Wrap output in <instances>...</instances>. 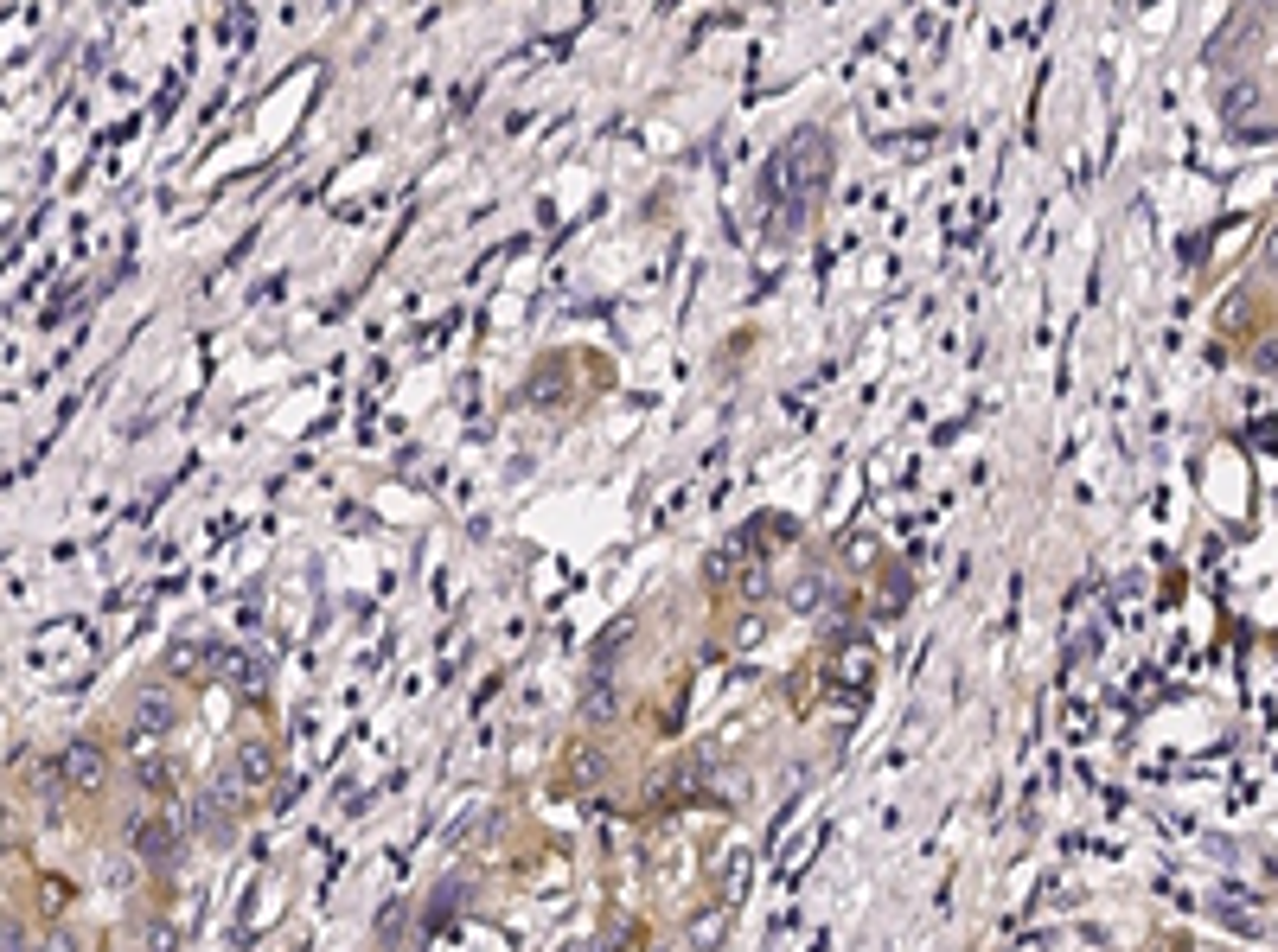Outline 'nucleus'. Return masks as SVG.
<instances>
[{
	"instance_id": "f257e3e1",
	"label": "nucleus",
	"mask_w": 1278,
	"mask_h": 952,
	"mask_svg": "<svg viewBox=\"0 0 1278 952\" xmlns=\"http://www.w3.org/2000/svg\"><path fill=\"white\" fill-rule=\"evenodd\" d=\"M173 723H180V697H173V684H141V690H134V703H128V729H134L141 742L167 736Z\"/></svg>"
},
{
	"instance_id": "f03ea898",
	"label": "nucleus",
	"mask_w": 1278,
	"mask_h": 952,
	"mask_svg": "<svg viewBox=\"0 0 1278 952\" xmlns=\"http://www.w3.org/2000/svg\"><path fill=\"white\" fill-rule=\"evenodd\" d=\"M103 767H109V760H103L97 742H84V736L64 742V754H58V780H64V786H77V793H97V786H103Z\"/></svg>"
},
{
	"instance_id": "7ed1b4c3",
	"label": "nucleus",
	"mask_w": 1278,
	"mask_h": 952,
	"mask_svg": "<svg viewBox=\"0 0 1278 952\" xmlns=\"http://www.w3.org/2000/svg\"><path fill=\"white\" fill-rule=\"evenodd\" d=\"M276 780V748H269L263 736L237 742V754H230V786H269Z\"/></svg>"
},
{
	"instance_id": "20e7f679",
	"label": "nucleus",
	"mask_w": 1278,
	"mask_h": 952,
	"mask_svg": "<svg viewBox=\"0 0 1278 952\" xmlns=\"http://www.w3.org/2000/svg\"><path fill=\"white\" fill-rule=\"evenodd\" d=\"M193 825H199V837H230V786H211V793H199L193 799Z\"/></svg>"
},
{
	"instance_id": "39448f33",
	"label": "nucleus",
	"mask_w": 1278,
	"mask_h": 952,
	"mask_svg": "<svg viewBox=\"0 0 1278 952\" xmlns=\"http://www.w3.org/2000/svg\"><path fill=\"white\" fill-rule=\"evenodd\" d=\"M173 844H180V832H173L167 819H134V850H141L147 863H167Z\"/></svg>"
},
{
	"instance_id": "423d86ee",
	"label": "nucleus",
	"mask_w": 1278,
	"mask_h": 952,
	"mask_svg": "<svg viewBox=\"0 0 1278 952\" xmlns=\"http://www.w3.org/2000/svg\"><path fill=\"white\" fill-rule=\"evenodd\" d=\"M614 710H620L614 677H607V672H589V684H582V716H589V723H607Z\"/></svg>"
},
{
	"instance_id": "0eeeda50",
	"label": "nucleus",
	"mask_w": 1278,
	"mask_h": 952,
	"mask_svg": "<svg viewBox=\"0 0 1278 952\" xmlns=\"http://www.w3.org/2000/svg\"><path fill=\"white\" fill-rule=\"evenodd\" d=\"M167 665H173L180 677H199V672H205V646H199V639H180V646L167 652Z\"/></svg>"
},
{
	"instance_id": "6e6552de",
	"label": "nucleus",
	"mask_w": 1278,
	"mask_h": 952,
	"mask_svg": "<svg viewBox=\"0 0 1278 952\" xmlns=\"http://www.w3.org/2000/svg\"><path fill=\"white\" fill-rule=\"evenodd\" d=\"M627 633H633V627H627V620H614V627H607V633H601V646H595V652H589V659H595V672H607V659H614V652H620V646H627Z\"/></svg>"
},
{
	"instance_id": "1a4fd4ad",
	"label": "nucleus",
	"mask_w": 1278,
	"mask_h": 952,
	"mask_svg": "<svg viewBox=\"0 0 1278 952\" xmlns=\"http://www.w3.org/2000/svg\"><path fill=\"white\" fill-rule=\"evenodd\" d=\"M141 952H180V933H173L167 920H154V927L141 933Z\"/></svg>"
},
{
	"instance_id": "9d476101",
	"label": "nucleus",
	"mask_w": 1278,
	"mask_h": 952,
	"mask_svg": "<svg viewBox=\"0 0 1278 952\" xmlns=\"http://www.w3.org/2000/svg\"><path fill=\"white\" fill-rule=\"evenodd\" d=\"M141 780L154 786V793H173V767H167V760H147V767H141Z\"/></svg>"
},
{
	"instance_id": "9b49d317",
	"label": "nucleus",
	"mask_w": 1278,
	"mask_h": 952,
	"mask_svg": "<svg viewBox=\"0 0 1278 952\" xmlns=\"http://www.w3.org/2000/svg\"><path fill=\"white\" fill-rule=\"evenodd\" d=\"M39 952H84V946H77V933L58 927V933H45V946H39Z\"/></svg>"
},
{
	"instance_id": "f8f14e48",
	"label": "nucleus",
	"mask_w": 1278,
	"mask_h": 952,
	"mask_svg": "<svg viewBox=\"0 0 1278 952\" xmlns=\"http://www.w3.org/2000/svg\"><path fill=\"white\" fill-rule=\"evenodd\" d=\"M20 946H26V933H20V927H13V920H7V946H0V952H20Z\"/></svg>"
}]
</instances>
